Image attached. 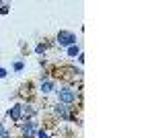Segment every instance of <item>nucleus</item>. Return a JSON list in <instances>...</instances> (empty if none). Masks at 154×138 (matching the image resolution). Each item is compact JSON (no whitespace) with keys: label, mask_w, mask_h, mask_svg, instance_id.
Returning <instances> with one entry per match:
<instances>
[{"label":"nucleus","mask_w":154,"mask_h":138,"mask_svg":"<svg viewBox=\"0 0 154 138\" xmlns=\"http://www.w3.org/2000/svg\"><path fill=\"white\" fill-rule=\"evenodd\" d=\"M58 93V103H64V105H72L76 101V91L68 87V85H62L60 89H56Z\"/></svg>","instance_id":"1"},{"label":"nucleus","mask_w":154,"mask_h":138,"mask_svg":"<svg viewBox=\"0 0 154 138\" xmlns=\"http://www.w3.org/2000/svg\"><path fill=\"white\" fill-rule=\"evenodd\" d=\"M56 39H58V43H60V46H64V47L76 46V41H78V39H76V35L72 33V31H60Z\"/></svg>","instance_id":"2"},{"label":"nucleus","mask_w":154,"mask_h":138,"mask_svg":"<svg viewBox=\"0 0 154 138\" xmlns=\"http://www.w3.org/2000/svg\"><path fill=\"white\" fill-rule=\"evenodd\" d=\"M21 132H23V138H35V134H37V122H35V120H27L25 124H21Z\"/></svg>","instance_id":"3"},{"label":"nucleus","mask_w":154,"mask_h":138,"mask_svg":"<svg viewBox=\"0 0 154 138\" xmlns=\"http://www.w3.org/2000/svg\"><path fill=\"white\" fill-rule=\"evenodd\" d=\"M6 115H8L11 120H14V122H21V120H23V105H21V103L12 105L11 109L6 111Z\"/></svg>","instance_id":"4"},{"label":"nucleus","mask_w":154,"mask_h":138,"mask_svg":"<svg viewBox=\"0 0 154 138\" xmlns=\"http://www.w3.org/2000/svg\"><path fill=\"white\" fill-rule=\"evenodd\" d=\"M54 114L58 115L60 120H72L70 111H68V105H64V103H56L54 105Z\"/></svg>","instance_id":"5"},{"label":"nucleus","mask_w":154,"mask_h":138,"mask_svg":"<svg viewBox=\"0 0 154 138\" xmlns=\"http://www.w3.org/2000/svg\"><path fill=\"white\" fill-rule=\"evenodd\" d=\"M35 115H37V107L35 105H31V103L23 105V117L25 120H33Z\"/></svg>","instance_id":"6"},{"label":"nucleus","mask_w":154,"mask_h":138,"mask_svg":"<svg viewBox=\"0 0 154 138\" xmlns=\"http://www.w3.org/2000/svg\"><path fill=\"white\" fill-rule=\"evenodd\" d=\"M54 91H56V82L54 81H41V93L43 95H49Z\"/></svg>","instance_id":"7"},{"label":"nucleus","mask_w":154,"mask_h":138,"mask_svg":"<svg viewBox=\"0 0 154 138\" xmlns=\"http://www.w3.org/2000/svg\"><path fill=\"white\" fill-rule=\"evenodd\" d=\"M68 56H80V46H78V43H76V46H70L68 47Z\"/></svg>","instance_id":"8"},{"label":"nucleus","mask_w":154,"mask_h":138,"mask_svg":"<svg viewBox=\"0 0 154 138\" xmlns=\"http://www.w3.org/2000/svg\"><path fill=\"white\" fill-rule=\"evenodd\" d=\"M35 52H37V54H45V43H37Z\"/></svg>","instance_id":"9"},{"label":"nucleus","mask_w":154,"mask_h":138,"mask_svg":"<svg viewBox=\"0 0 154 138\" xmlns=\"http://www.w3.org/2000/svg\"><path fill=\"white\" fill-rule=\"evenodd\" d=\"M37 138H49V134L45 132V130H37V134H35Z\"/></svg>","instance_id":"10"},{"label":"nucleus","mask_w":154,"mask_h":138,"mask_svg":"<svg viewBox=\"0 0 154 138\" xmlns=\"http://www.w3.org/2000/svg\"><path fill=\"white\" fill-rule=\"evenodd\" d=\"M12 68L17 70V72H21V70L25 68V64H23V62H14V66H12Z\"/></svg>","instance_id":"11"},{"label":"nucleus","mask_w":154,"mask_h":138,"mask_svg":"<svg viewBox=\"0 0 154 138\" xmlns=\"http://www.w3.org/2000/svg\"><path fill=\"white\" fill-rule=\"evenodd\" d=\"M6 12H8V4H2L0 6V14H6Z\"/></svg>","instance_id":"12"},{"label":"nucleus","mask_w":154,"mask_h":138,"mask_svg":"<svg viewBox=\"0 0 154 138\" xmlns=\"http://www.w3.org/2000/svg\"><path fill=\"white\" fill-rule=\"evenodd\" d=\"M6 132H8V130H6V128H4V124L0 122V136H2V134H6Z\"/></svg>","instance_id":"13"},{"label":"nucleus","mask_w":154,"mask_h":138,"mask_svg":"<svg viewBox=\"0 0 154 138\" xmlns=\"http://www.w3.org/2000/svg\"><path fill=\"white\" fill-rule=\"evenodd\" d=\"M4 76H6V70H4V68H0V79H4Z\"/></svg>","instance_id":"14"},{"label":"nucleus","mask_w":154,"mask_h":138,"mask_svg":"<svg viewBox=\"0 0 154 138\" xmlns=\"http://www.w3.org/2000/svg\"><path fill=\"white\" fill-rule=\"evenodd\" d=\"M0 138H12V136H11V132H6V134H2Z\"/></svg>","instance_id":"15"},{"label":"nucleus","mask_w":154,"mask_h":138,"mask_svg":"<svg viewBox=\"0 0 154 138\" xmlns=\"http://www.w3.org/2000/svg\"><path fill=\"white\" fill-rule=\"evenodd\" d=\"M0 6H2V2H0Z\"/></svg>","instance_id":"16"}]
</instances>
